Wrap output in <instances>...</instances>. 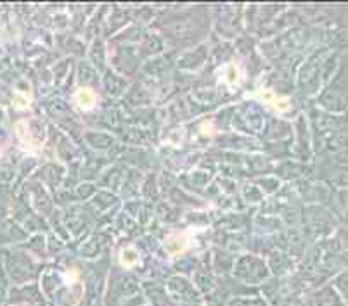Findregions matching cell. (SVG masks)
Returning <instances> with one entry per match:
<instances>
[{
  "instance_id": "5b68a950",
  "label": "cell",
  "mask_w": 348,
  "mask_h": 306,
  "mask_svg": "<svg viewBox=\"0 0 348 306\" xmlns=\"http://www.w3.org/2000/svg\"><path fill=\"white\" fill-rule=\"evenodd\" d=\"M227 68H229L231 71L224 75V80H226L227 83H235V82H237V73H235V66L231 64V66H227Z\"/></svg>"
},
{
  "instance_id": "277c9868",
  "label": "cell",
  "mask_w": 348,
  "mask_h": 306,
  "mask_svg": "<svg viewBox=\"0 0 348 306\" xmlns=\"http://www.w3.org/2000/svg\"><path fill=\"white\" fill-rule=\"evenodd\" d=\"M119 261H121L123 266H126V268H132L133 265H135L137 261H139V255H137L133 249H128V251H123L121 256H119Z\"/></svg>"
},
{
  "instance_id": "6da1fadb",
  "label": "cell",
  "mask_w": 348,
  "mask_h": 306,
  "mask_svg": "<svg viewBox=\"0 0 348 306\" xmlns=\"http://www.w3.org/2000/svg\"><path fill=\"white\" fill-rule=\"evenodd\" d=\"M256 96L262 99V102H265L267 105H270L272 109H276V111H288L290 109V102L286 99H283V97L276 96V94L272 92V90H260Z\"/></svg>"
},
{
  "instance_id": "3957f363",
  "label": "cell",
  "mask_w": 348,
  "mask_h": 306,
  "mask_svg": "<svg viewBox=\"0 0 348 306\" xmlns=\"http://www.w3.org/2000/svg\"><path fill=\"white\" fill-rule=\"evenodd\" d=\"M75 101L80 109H90L96 104V96L90 89H80L75 94Z\"/></svg>"
},
{
  "instance_id": "7a4b0ae2",
  "label": "cell",
  "mask_w": 348,
  "mask_h": 306,
  "mask_svg": "<svg viewBox=\"0 0 348 306\" xmlns=\"http://www.w3.org/2000/svg\"><path fill=\"white\" fill-rule=\"evenodd\" d=\"M187 241L189 239L185 237V234H172L165 241V249L170 255H178V253H182L187 248Z\"/></svg>"
}]
</instances>
